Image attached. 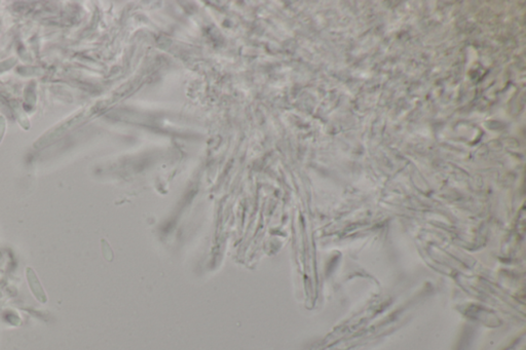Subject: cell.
<instances>
[{
  "mask_svg": "<svg viewBox=\"0 0 526 350\" xmlns=\"http://www.w3.org/2000/svg\"><path fill=\"white\" fill-rule=\"evenodd\" d=\"M26 276H27V281H28V285L30 287V290L32 292V294L35 296V298L41 302V303H46L48 298H47V295L45 293V290H43L35 271L31 268V267H28L26 269Z\"/></svg>",
  "mask_w": 526,
  "mask_h": 350,
  "instance_id": "6da1fadb",
  "label": "cell"
}]
</instances>
